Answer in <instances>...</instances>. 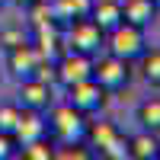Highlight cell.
I'll return each mask as SVG.
<instances>
[{"instance_id":"obj_1","label":"cell","mask_w":160,"mask_h":160,"mask_svg":"<svg viewBox=\"0 0 160 160\" xmlns=\"http://www.w3.org/2000/svg\"><path fill=\"white\" fill-rule=\"evenodd\" d=\"M48 131H55V138L61 144H71V141H87V131H90V122L87 115L74 109L71 102L64 106H51V115H48Z\"/></svg>"},{"instance_id":"obj_2","label":"cell","mask_w":160,"mask_h":160,"mask_svg":"<svg viewBox=\"0 0 160 160\" xmlns=\"http://www.w3.org/2000/svg\"><path fill=\"white\" fill-rule=\"evenodd\" d=\"M106 48L109 55L115 58H125V61H138L148 48V35H144L141 26H131V22H118L115 29L106 32Z\"/></svg>"},{"instance_id":"obj_3","label":"cell","mask_w":160,"mask_h":160,"mask_svg":"<svg viewBox=\"0 0 160 160\" xmlns=\"http://www.w3.org/2000/svg\"><path fill=\"white\" fill-rule=\"evenodd\" d=\"M64 45L71 51H83V55H96V51L106 45V32L99 29V22L93 16L74 19L64 26Z\"/></svg>"},{"instance_id":"obj_4","label":"cell","mask_w":160,"mask_h":160,"mask_svg":"<svg viewBox=\"0 0 160 160\" xmlns=\"http://www.w3.org/2000/svg\"><path fill=\"white\" fill-rule=\"evenodd\" d=\"M93 80L106 90V93H118L131 83V61L106 55L99 61H93Z\"/></svg>"},{"instance_id":"obj_5","label":"cell","mask_w":160,"mask_h":160,"mask_svg":"<svg viewBox=\"0 0 160 160\" xmlns=\"http://www.w3.org/2000/svg\"><path fill=\"white\" fill-rule=\"evenodd\" d=\"M87 138L93 141V148H96L102 157H109V160H125V157H128V138H125L112 122H96V125H90Z\"/></svg>"},{"instance_id":"obj_6","label":"cell","mask_w":160,"mask_h":160,"mask_svg":"<svg viewBox=\"0 0 160 160\" xmlns=\"http://www.w3.org/2000/svg\"><path fill=\"white\" fill-rule=\"evenodd\" d=\"M93 77V55H83V51H64V55L55 61V80L68 90L80 80H90Z\"/></svg>"},{"instance_id":"obj_7","label":"cell","mask_w":160,"mask_h":160,"mask_svg":"<svg viewBox=\"0 0 160 160\" xmlns=\"http://www.w3.org/2000/svg\"><path fill=\"white\" fill-rule=\"evenodd\" d=\"M19 106L22 109H35V112H48L51 106H55L51 80H38V77L19 80Z\"/></svg>"},{"instance_id":"obj_8","label":"cell","mask_w":160,"mask_h":160,"mask_svg":"<svg viewBox=\"0 0 160 160\" xmlns=\"http://www.w3.org/2000/svg\"><path fill=\"white\" fill-rule=\"evenodd\" d=\"M68 102L74 106V109H80L83 115H93V112H99L106 106V90L93 77L90 80H80V83L68 87Z\"/></svg>"},{"instance_id":"obj_9","label":"cell","mask_w":160,"mask_h":160,"mask_svg":"<svg viewBox=\"0 0 160 160\" xmlns=\"http://www.w3.org/2000/svg\"><path fill=\"white\" fill-rule=\"evenodd\" d=\"M42 61H45V58L38 55V48H35L32 42H22V45H16V48L7 51V68H10V74L16 77V80L35 77V71H38V64H42Z\"/></svg>"},{"instance_id":"obj_10","label":"cell","mask_w":160,"mask_h":160,"mask_svg":"<svg viewBox=\"0 0 160 160\" xmlns=\"http://www.w3.org/2000/svg\"><path fill=\"white\" fill-rule=\"evenodd\" d=\"M45 135H48V118H45V112L22 109L16 128H13V138H16V144H29V141H35V138H45Z\"/></svg>"},{"instance_id":"obj_11","label":"cell","mask_w":160,"mask_h":160,"mask_svg":"<svg viewBox=\"0 0 160 160\" xmlns=\"http://www.w3.org/2000/svg\"><path fill=\"white\" fill-rule=\"evenodd\" d=\"M154 13H157L154 0H122V22H131V26L148 29L151 19H154Z\"/></svg>"},{"instance_id":"obj_12","label":"cell","mask_w":160,"mask_h":160,"mask_svg":"<svg viewBox=\"0 0 160 160\" xmlns=\"http://www.w3.org/2000/svg\"><path fill=\"white\" fill-rule=\"evenodd\" d=\"M90 16L99 22V29H102V32L115 29V26L122 22V0H93Z\"/></svg>"},{"instance_id":"obj_13","label":"cell","mask_w":160,"mask_h":160,"mask_svg":"<svg viewBox=\"0 0 160 160\" xmlns=\"http://www.w3.org/2000/svg\"><path fill=\"white\" fill-rule=\"evenodd\" d=\"M90 7H93V0H51L55 19H58L61 26H68V22H74V19L90 16Z\"/></svg>"},{"instance_id":"obj_14","label":"cell","mask_w":160,"mask_h":160,"mask_svg":"<svg viewBox=\"0 0 160 160\" xmlns=\"http://www.w3.org/2000/svg\"><path fill=\"white\" fill-rule=\"evenodd\" d=\"M157 151H160L157 135H151L144 128H141V135L128 138V157L131 160H157Z\"/></svg>"},{"instance_id":"obj_15","label":"cell","mask_w":160,"mask_h":160,"mask_svg":"<svg viewBox=\"0 0 160 160\" xmlns=\"http://www.w3.org/2000/svg\"><path fill=\"white\" fill-rule=\"evenodd\" d=\"M138 122H141L144 131L160 138V99H144L138 106Z\"/></svg>"},{"instance_id":"obj_16","label":"cell","mask_w":160,"mask_h":160,"mask_svg":"<svg viewBox=\"0 0 160 160\" xmlns=\"http://www.w3.org/2000/svg\"><path fill=\"white\" fill-rule=\"evenodd\" d=\"M19 154L26 160H55V144H51V138H35L29 144H19Z\"/></svg>"},{"instance_id":"obj_17","label":"cell","mask_w":160,"mask_h":160,"mask_svg":"<svg viewBox=\"0 0 160 160\" xmlns=\"http://www.w3.org/2000/svg\"><path fill=\"white\" fill-rule=\"evenodd\" d=\"M141 74L144 80H148L151 87H160V48H144V55H141Z\"/></svg>"},{"instance_id":"obj_18","label":"cell","mask_w":160,"mask_h":160,"mask_svg":"<svg viewBox=\"0 0 160 160\" xmlns=\"http://www.w3.org/2000/svg\"><path fill=\"white\" fill-rule=\"evenodd\" d=\"M19 112H22V106H16V102H0V131L13 135V128L19 122Z\"/></svg>"},{"instance_id":"obj_19","label":"cell","mask_w":160,"mask_h":160,"mask_svg":"<svg viewBox=\"0 0 160 160\" xmlns=\"http://www.w3.org/2000/svg\"><path fill=\"white\" fill-rule=\"evenodd\" d=\"M55 157H58V160H90L93 151L87 148L83 141H71V144H64L61 151H55Z\"/></svg>"},{"instance_id":"obj_20","label":"cell","mask_w":160,"mask_h":160,"mask_svg":"<svg viewBox=\"0 0 160 160\" xmlns=\"http://www.w3.org/2000/svg\"><path fill=\"white\" fill-rule=\"evenodd\" d=\"M22 42H29L26 32H22V26H3V29H0V45H3L7 51L16 48V45H22Z\"/></svg>"},{"instance_id":"obj_21","label":"cell","mask_w":160,"mask_h":160,"mask_svg":"<svg viewBox=\"0 0 160 160\" xmlns=\"http://www.w3.org/2000/svg\"><path fill=\"white\" fill-rule=\"evenodd\" d=\"M19 154V144L13 135H7V131H0V160H10V157H16Z\"/></svg>"},{"instance_id":"obj_22","label":"cell","mask_w":160,"mask_h":160,"mask_svg":"<svg viewBox=\"0 0 160 160\" xmlns=\"http://www.w3.org/2000/svg\"><path fill=\"white\" fill-rule=\"evenodd\" d=\"M10 3H16V7H22V10H26V7H32L35 0H10Z\"/></svg>"},{"instance_id":"obj_23","label":"cell","mask_w":160,"mask_h":160,"mask_svg":"<svg viewBox=\"0 0 160 160\" xmlns=\"http://www.w3.org/2000/svg\"><path fill=\"white\" fill-rule=\"evenodd\" d=\"M154 3H157V7H160V0H154Z\"/></svg>"},{"instance_id":"obj_24","label":"cell","mask_w":160,"mask_h":160,"mask_svg":"<svg viewBox=\"0 0 160 160\" xmlns=\"http://www.w3.org/2000/svg\"><path fill=\"white\" fill-rule=\"evenodd\" d=\"M157 160H160V151H157Z\"/></svg>"},{"instance_id":"obj_25","label":"cell","mask_w":160,"mask_h":160,"mask_svg":"<svg viewBox=\"0 0 160 160\" xmlns=\"http://www.w3.org/2000/svg\"><path fill=\"white\" fill-rule=\"evenodd\" d=\"M0 7H3V0H0Z\"/></svg>"}]
</instances>
